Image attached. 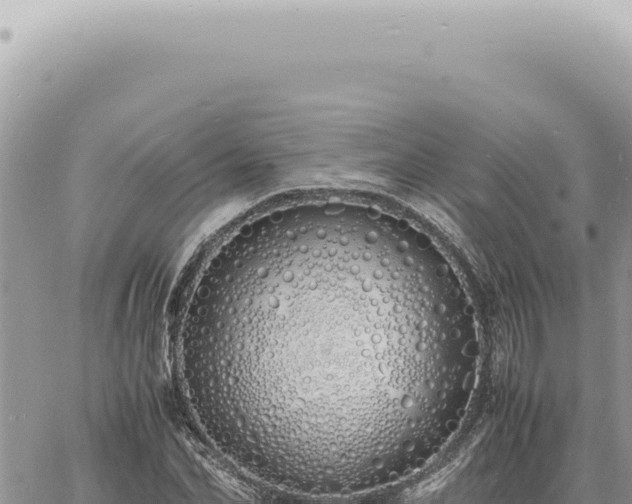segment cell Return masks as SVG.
I'll return each mask as SVG.
<instances>
[{"mask_svg":"<svg viewBox=\"0 0 632 504\" xmlns=\"http://www.w3.org/2000/svg\"><path fill=\"white\" fill-rule=\"evenodd\" d=\"M477 342L460 282L392 212L289 227L234 301L227 389L267 481L360 492L424 465L458 428Z\"/></svg>","mask_w":632,"mask_h":504,"instance_id":"cell-1","label":"cell"}]
</instances>
